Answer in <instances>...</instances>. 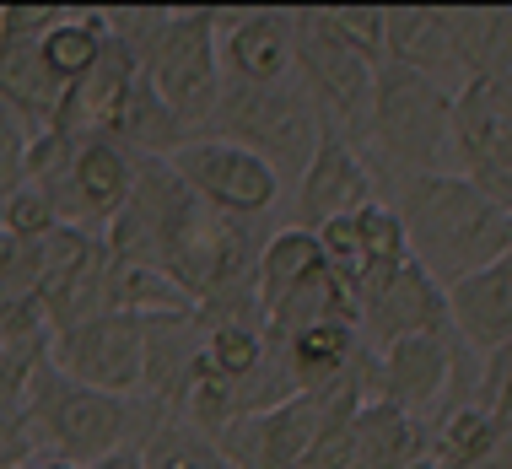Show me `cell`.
Here are the masks:
<instances>
[{
  "mask_svg": "<svg viewBox=\"0 0 512 469\" xmlns=\"http://www.w3.org/2000/svg\"><path fill=\"white\" fill-rule=\"evenodd\" d=\"M415 469H437V464H432V459H421V464H415Z\"/></svg>",
  "mask_w": 512,
  "mask_h": 469,
  "instance_id": "cell-33",
  "label": "cell"
},
{
  "mask_svg": "<svg viewBox=\"0 0 512 469\" xmlns=\"http://www.w3.org/2000/svg\"><path fill=\"white\" fill-rule=\"evenodd\" d=\"M205 135L259 151L281 178H302L318 141H324V114L302 92V81H275V87H232V81H221V103Z\"/></svg>",
  "mask_w": 512,
  "mask_h": 469,
  "instance_id": "cell-3",
  "label": "cell"
},
{
  "mask_svg": "<svg viewBox=\"0 0 512 469\" xmlns=\"http://www.w3.org/2000/svg\"><path fill=\"white\" fill-rule=\"evenodd\" d=\"M464 178L502 211H512V130H491L486 141L464 157Z\"/></svg>",
  "mask_w": 512,
  "mask_h": 469,
  "instance_id": "cell-26",
  "label": "cell"
},
{
  "mask_svg": "<svg viewBox=\"0 0 512 469\" xmlns=\"http://www.w3.org/2000/svg\"><path fill=\"white\" fill-rule=\"evenodd\" d=\"M49 362L81 389L130 399L146 383V319H135V313H92L81 324H65L49 340Z\"/></svg>",
  "mask_w": 512,
  "mask_h": 469,
  "instance_id": "cell-8",
  "label": "cell"
},
{
  "mask_svg": "<svg viewBox=\"0 0 512 469\" xmlns=\"http://www.w3.org/2000/svg\"><path fill=\"white\" fill-rule=\"evenodd\" d=\"M221 17L216 11H162L157 33L141 54V71L168 103V114L184 124L189 141L211 130V114L221 103Z\"/></svg>",
  "mask_w": 512,
  "mask_h": 469,
  "instance_id": "cell-4",
  "label": "cell"
},
{
  "mask_svg": "<svg viewBox=\"0 0 512 469\" xmlns=\"http://www.w3.org/2000/svg\"><path fill=\"white\" fill-rule=\"evenodd\" d=\"M453 378H459L453 329L394 340V346H383V356H378V394L394 399L399 410H410L415 421L442 405V394L453 389Z\"/></svg>",
  "mask_w": 512,
  "mask_h": 469,
  "instance_id": "cell-13",
  "label": "cell"
},
{
  "mask_svg": "<svg viewBox=\"0 0 512 469\" xmlns=\"http://www.w3.org/2000/svg\"><path fill=\"white\" fill-rule=\"evenodd\" d=\"M27 426H33V448L49 443L60 459L87 469L108 453L130 448V432L141 426V405L81 389L65 372H54V362H44L27 378Z\"/></svg>",
  "mask_w": 512,
  "mask_h": 469,
  "instance_id": "cell-2",
  "label": "cell"
},
{
  "mask_svg": "<svg viewBox=\"0 0 512 469\" xmlns=\"http://www.w3.org/2000/svg\"><path fill=\"white\" fill-rule=\"evenodd\" d=\"M27 141H33V130L11 108H0V200L27 184Z\"/></svg>",
  "mask_w": 512,
  "mask_h": 469,
  "instance_id": "cell-29",
  "label": "cell"
},
{
  "mask_svg": "<svg viewBox=\"0 0 512 469\" xmlns=\"http://www.w3.org/2000/svg\"><path fill=\"white\" fill-rule=\"evenodd\" d=\"M480 405L491 410V421H496V432H512V340L502 351H491V362H486V378H480Z\"/></svg>",
  "mask_w": 512,
  "mask_h": 469,
  "instance_id": "cell-30",
  "label": "cell"
},
{
  "mask_svg": "<svg viewBox=\"0 0 512 469\" xmlns=\"http://www.w3.org/2000/svg\"><path fill=\"white\" fill-rule=\"evenodd\" d=\"M502 432H496L491 410L480 399H453L442 405V416L432 426V443H426V459L437 469H486Z\"/></svg>",
  "mask_w": 512,
  "mask_h": 469,
  "instance_id": "cell-21",
  "label": "cell"
},
{
  "mask_svg": "<svg viewBox=\"0 0 512 469\" xmlns=\"http://www.w3.org/2000/svg\"><path fill=\"white\" fill-rule=\"evenodd\" d=\"M442 17H448L464 87L512 71V11L507 6H464V11H442Z\"/></svg>",
  "mask_w": 512,
  "mask_h": 469,
  "instance_id": "cell-19",
  "label": "cell"
},
{
  "mask_svg": "<svg viewBox=\"0 0 512 469\" xmlns=\"http://www.w3.org/2000/svg\"><path fill=\"white\" fill-rule=\"evenodd\" d=\"M87 469H146L141 464V448H119V453H108V459H98V464H87Z\"/></svg>",
  "mask_w": 512,
  "mask_h": 469,
  "instance_id": "cell-31",
  "label": "cell"
},
{
  "mask_svg": "<svg viewBox=\"0 0 512 469\" xmlns=\"http://www.w3.org/2000/svg\"><path fill=\"white\" fill-rule=\"evenodd\" d=\"M362 205H372V173L362 151L324 124V141H318L308 173L297 178V227L324 232L329 222L362 211Z\"/></svg>",
  "mask_w": 512,
  "mask_h": 469,
  "instance_id": "cell-12",
  "label": "cell"
},
{
  "mask_svg": "<svg viewBox=\"0 0 512 469\" xmlns=\"http://www.w3.org/2000/svg\"><path fill=\"white\" fill-rule=\"evenodd\" d=\"M448 324L480 356L507 346L512 340V254L491 259V265H480L475 275L448 286Z\"/></svg>",
  "mask_w": 512,
  "mask_h": 469,
  "instance_id": "cell-14",
  "label": "cell"
},
{
  "mask_svg": "<svg viewBox=\"0 0 512 469\" xmlns=\"http://www.w3.org/2000/svg\"><path fill=\"white\" fill-rule=\"evenodd\" d=\"M356 313L367 319L378 351L394 346V340H410V335H437V329H453L448 324V292H442V286L421 265H415V259L394 265L389 275H378V281L356 297Z\"/></svg>",
  "mask_w": 512,
  "mask_h": 469,
  "instance_id": "cell-10",
  "label": "cell"
},
{
  "mask_svg": "<svg viewBox=\"0 0 512 469\" xmlns=\"http://www.w3.org/2000/svg\"><path fill=\"white\" fill-rule=\"evenodd\" d=\"M329 22V33L345 38L356 54H367L372 65H383V6H329L318 11Z\"/></svg>",
  "mask_w": 512,
  "mask_h": 469,
  "instance_id": "cell-27",
  "label": "cell"
},
{
  "mask_svg": "<svg viewBox=\"0 0 512 469\" xmlns=\"http://www.w3.org/2000/svg\"><path fill=\"white\" fill-rule=\"evenodd\" d=\"M0 469H17V464H0Z\"/></svg>",
  "mask_w": 512,
  "mask_h": 469,
  "instance_id": "cell-34",
  "label": "cell"
},
{
  "mask_svg": "<svg viewBox=\"0 0 512 469\" xmlns=\"http://www.w3.org/2000/svg\"><path fill=\"white\" fill-rule=\"evenodd\" d=\"M399 227H405L410 259L448 292L453 281L475 275L480 265L512 254V211L486 200L469 178L421 173L405 178L399 195Z\"/></svg>",
  "mask_w": 512,
  "mask_h": 469,
  "instance_id": "cell-1",
  "label": "cell"
},
{
  "mask_svg": "<svg viewBox=\"0 0 512 469\" xmlns=\"http://www.w3.org/2000/svg\"><path fill=\"white\" fill-rule=\"evenodd\" d=\"M44 195L54 205V216H60V227H76V232H87L98 222L108 227L135 195V157L119 141H108V135L76 141L71 168L54 178V184H44Z\"/></svg>",
  "mask_w": 512,
  "mask_h": 469,
  "instance_id": "cell-9",
  "label": "cell"
},
{
  "mask_svg": "<svg viewBox=\"0 0 512 469\" xmlns=\"http://www.w3.org/2000/svg\"><path fill=\"white\" fill-rule=\"evenodd\" d=\"M221 81L232 87H275L297 71V17L292 11H243L221 17Z\"/></svg>",
  "mask_w": 512,
  "mask_h": 469,
  "instance_id": "cell-11",
  "label": "cell"
},
{
  "mask_svg": "<svg viewBox=\"0 0 512 469\" xmlns=\"http://www.w3.org/2000/svg\"><path fill=\"white\" fill-rule=\"evenodd\" d=\"M372 141L410 178L437 173V157L453 141V92L383 60L372 92Z\"/></svg>",
  "mask_w": 512,
  "mask_h": 469,
  "instance_id": "cell-5",
  "label": "cell"
},
{
  "mask_svg": "<svg viewBox=\"0 0 512 469\" xmlns=\"http://www.w3.org/2000/svg\"><path fill=\"white\" fill-rule=\"evenodd\" d=\"M313 270H324V248H318V232L308 227H281L275 238H265L254 259V292L259 308H275L292 286H302Z\"/></svg>",
  "mask_w": 512,
  "mask_h": 469,
  "instance_id": "cell-22",
  "label": "cell"
},
{
  "mask_svg": "<svg viewBox=\"0 0 512 469\" xmlns=\"http://www.w3.org/2000/svg\"><path fill=\"white\" fill-rule=\"evenodd\" d=\"M270 351H281L286 378H292L297 394H324L362 362L367 346L356 340L351 324H313V329H302V335H292L286 346H270Z\"/></svg>",
  "mask_w": 512,
  "mask_h": 469,
  "instance_id": "cell-18",
  "label": "cell"
},
{
  "mask_svg": "<svg viewBox=\"0 0 512 469\" xmlns=\"http://www.w3.org/2000/svg\"><path fill=\"white\" fill-rule=\"evenodd\" d=\"M200 362L211 367L221 383H232V389L254 383L259 372H265V362H270L265 324H254V319H211L205 324V340H200Z\"/></svg>",
  "mask_w": 512,
  "mask_h": 469,
  "instance_id": "cell-23",
  "label": "cell"
},
{
  "mask_svg": "<svg viewBox=\"0 0 512 469\" xmlns=\"http://www.w3.org/2000/svg\"><path fill=\"white\" fill-rule=\"evenodd\" d=\"M38 38L0 27V108H11L33 135H44V130H54V119L65 108V87L49 76L44 54H38Z\"/></svg>",
  "mask_w": 512,
  "mask_h": 469,
  "instance_id": "cell-15",
  "label": "cell"
},
{
  "mask_svg": "<svg viewBox=\"0 0 512 469\" xmlns=\"http://www.w3.org/2000/svg\"><path fill=\"white\" fill-rule=\"evenodd\" d=\"M459 103L491 130H512V71L491 76V81H469L459 87Z\"/></svg>",
  "mask_w": 512,
  "mask_h": 469,
  "instance_id": "cell-28",
  "label": "cell"
},
{
  "mask_svg": "<svg viewBox=\"0 0 512 469\" xmlns=\"http://www.w3.org/2000/svg\"><path fill=\"white\" fill-rule=\"evenodd\" d=\"M108 38H114V27H108L103 11H71V6H65L60 17H54L49 33L38 38V54H44L49 76L60 81L65 92H71V87H81V81H87L92 65L103 60Z\"/></svg>",
  "mask_w": 512,
  "mask_h": 469,
  "instance_id": "cell-20",
  "label": "cell"
},
{
  "mask_svg": "<svg viewBox=\"0 0 512 469\" xmlns=\"http://www.w3.org/2000/svg\"><path fill=\"white\" fill-rule=\"evenodd\" d=\"M426 459V432L410 410H399L394 399L372 394L351 421V453L345 469H415Z\"/></svg>",
  "mask_w": 512,
  "mask_h": 469,
  "instance_id": "cell-17",
  "label": "cell"
},
{
  "mask_svg": "<svg viewBox=\"0 0 512 469\" xmlns=\"http://www.w3.org/2000/svg\"><path fill=\"white\" fill-rule=\"evenodd\" d=\"M17 469H81V464L60 459V453H27V459H22Z\"/></svg>",
  "mask_w": 512,
  "mask_h": 469,
  "instance_id": "cell-32",
  "label": "cell"
},
{
  "mask_svg": "<svg viewBox=\"0 0 512 469\" xmlns=\"http://www.w3.org/2000/svg\"><path fill=\"white\" fill-rule=\"evenodd\" d=\"M60 227V216H54V205L44 189L22 184L17 195L0 200V248H27V243H44L49 232Z\"/></svg>",
  "mask_w": 512,
  "mask_h": 469,
  "instance_id": "cell-25",
  "label": "cell"
},
{
  "mask_svg": "<svg viewBox=\"0 0 512 469\" xmlns=\"http://www.w3.org/2000/svg\"><path fill=\"white\" fill-rule=\"evenodd\" d=\"M146 469H232V459L221 453L216 437H205L200 426H189L184 416H162L151 421L146 443H141Z\"/></svg>",
  "mask_w": 512,
  "mask_h": 469,
  "instance_id": "cell-24",
  "label": "cell"
},
{
  "mask_svg": "<svg viewBox=\"0 0 512 469\" xmlns=\"http://www.w3.org/2000/svg\"><path fill=\"white\" fill-rule=\"evenodd\" d=\"M383 60L405 65V71L437 81V87H448V76H464L448 17L437 6H383Z\"/></svg>",
  "mask_w": 512,
  "mask_h": 469,
  "instance_id": "cell-16",
  "label": "cell"
},
{
  "mask_svg": "<svg viewBox=\"0 0 512 469\" xmlns=\"http://www.w3.org/2000/svg\"><path fill=\"white\" fill-rule=\"evenodd\" d=\"M173 178L195 195L205 211L227 216V222H248V216H265L281 200V173L270 168L259 151H248L238 141H221V135H200L184 141L168 157Z\"/></svg>",
  "mask_w": 512,
  "mask_h": 469,
  "instance_id": "cell-7",
  "label": "cell"
},
{
  "mask_svg": "<svg viewBox=\"0 0 512 469\" xmlns=\"http://www.w3.org/2000/svg\"><path fill=\"white\" fill-rule=\"evenodd\" d=\"M297 71L308 87L313 108L324 114V124L345 141L372 135V92H378V65L367 54H356L345 38L329 33V22L318 11L297 17Z\"/></svg>",
  "mask_w": 512,
  "mask_h": 469,
  "instance_id": "cell-6",
  "label": "cell"
}]
</instances>
